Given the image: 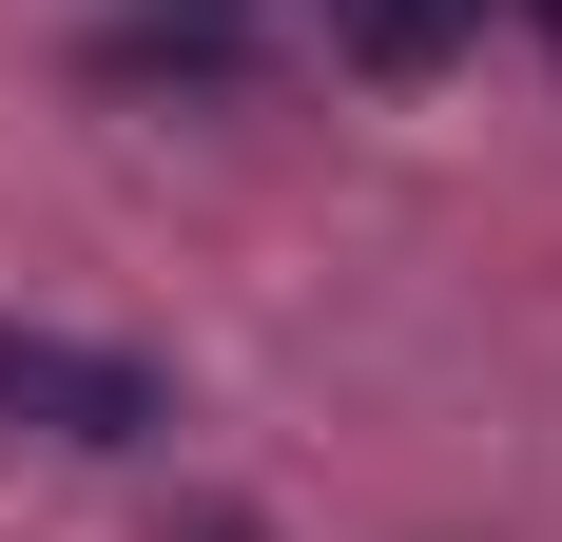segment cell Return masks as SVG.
Wrapping results in <instances>:
<instances>
[{
    "instance_id": "4",
    "label": "cell",
    "mask_w": 562,
    "mask_h": 542,
    "mask_svg": "<svg viewBox=\"0 0 562 542\" xmlns=\"http://www.w3.org/2000/svg\"><path fill=\"white\" fill-rule=\"evenodd\" d=\"M543 39H562V0H543Z\"/></svg>"
},
{
    "instance_id": "1",
    "label": "cell",
    "mask_w": 562,
    "mask_h": 542,
    "mask_svg": "<svg viewBox=\"0 0 562 542\" xmlns=\"http://www.w3.org/2000/svg\"><path fill=\"white\" fill-rule=\"evenodd\" d=\"M0 427L20 445H156L175 387L136 369V349H98V329H20L0 310Z\"/></svg>"
},
{
    "instance_id": "2",
    "label": "cell",
    "mask_w": 562,
    "mask_h": 542,
    "mask_svg": "<svg viewBox=\"0 0 562 542\" xmlns=\"http://www.w3.org/2000/svg\"><path fill=\"white\" fill-rule=\"evenodd\" d=\"M98 78L116 98H233L252 78V0H136V20H98Z\"/></svg>"
},
{
    "instance_id": "3",
    "label": "cell",
    "mask_w": 562,
    "mask_h": 542,
    "mask_svg": "<svg viewBox=\"0 0 562 542\" xmlns=\"http://www.w3.org/2000/svg\"><path fill=\"white\" fill-rule=\"evenodd\" d=\"M485 39V0H330V58L349 78H447Z\"/></svg>"
}]
</instances>
